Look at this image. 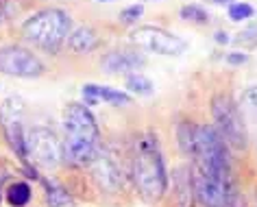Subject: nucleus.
Here are the masks:
<instances>
[{"mask_svg":"<svg viewBox=\"0 0 257 207\" xmlns=\"http://www.w3.org/2000/svg\"><path fill=\"white\" fill-rule=\"evenodd\" d=\"M100 148V129L94 114L83 102H70L63 109V161L72 168H87Z\"/></svg>","mask_w":257,"mask_h":207,"instance_id":"obj_1","label":"nucleus"},{"mask_svg":"<svg viewBox=\"0 0 257 207\" xmlns=\"http://www.w3.org/2000/svg\"><path fill=\"white\" fill-rule=\"evenodd\" d=\"M131 177L140 196L149 203H157L168 192V170L159 140L153 131H144L136 138L131 151Z\"/></svg>","mask_w":257,"mask_h":207,"instance_id":"obj_2","label":"nucleus"},{"mask_svg":"<svg viewBox=\"0 0 257 207\" xmlns=\"http://www.w3.org/2000/svg\"><path fill=\"white\" fill-rule=\"evenodd\" d=\"M72 16L61 7H42L24 18L18 33L29 48L46 55H59L72 33Z\"/></svg>","mask_w":257,"mask_h":207,"instance_id":"obj_3","label":"nucleus"},{"mask_svg":"<svg viewBox=\"0 0 257 207\" xmlns=\"http://www.w3.org/2000/svg\"><path fill=\"white\" fill-rule=\"evenodd\" d=\"M192 159H194V168H198V170L220 179H233L229 144L220 138V133L216 131L214 125H196Z\"/></svg>","mask_w":257,"mask_h":207,"instance_id":"obj_4","label":"nucleus"},{"mask_svg":"<svg viewBox=\"0 0 257 207\" xmlns=\"http://www.w3.org/2000/svg\"><path fill=\"white\" fill-rule=\"evenodd\" d=\"M209 109L211 118H214V127L220 133V138L235 151H244L248 146V131L237 102L227 92H218L211 98Z\"/></svg>","mask_w":257,"mask_h":207,"instance_id":"obj_5","label":"nucleus"},{"mask_svg":"<svg viewBox=\"0 0 257 207\" xmlns=\"http://www.w3.org/2000/svg\"><path fill=\"white\" fill-rule=\"evenodd\" d=\"M46 72V63L33 48L20 42L0 44V74L11 79H40Z\"/></svg>","mask_w":257,"mask_h":207,"instance_id":"obj_6","label":"nucleus"},{"mask_svg":"<svg viewBox=\"0 0 257 207\" xmlns=\"http://www.w3.org/2000/svg\"><path fill=\"white\" fill-rule=\"evenodd\" d=\"M0 131L16 157H20L22 166L31 164L27 153V129H24V102L16 96L3 100L0 105Z\"/></svg>","mask_w":257,"mask_h":207,"instance_id":"obj_7","label":"nucleus"},{"mask_svg":"<svg viewBox=\"0 0 257 207\" xmlns=\"http://www.w3.org/2000/svg\"><path fill=\"white\" fill-rule=\"evenodd\" d=\"M128 40L142 53H155L164 57H179L188 50V42L185 40H181L179 35L170 33L166 29L153 27V24H142V27L133 29Z\"/></svg>","mask_w":257,"mask_h":207,"instance_id":"obj_8","label":"nucleus"},{"mask_svg":"<svg viewBox=\"0 0 257 207\" xmlns=\"http://www.w3.org/2000/svg\"><path fill=\"white\" fill-rule=\"evenodd\" d=\"M27 153H29L31 164L46 168V170L57 168L59 161L63 159L61 142L57 138V133L50 127H44V125L27 129Z\"/></svg>","mask_w":257,"mask_h":207,"instance_id":"obj_9","label":"nucleus"},{"mask_svg":"<svg viewBox=\"0 0 257 207\" xmlns=\"http://www.w3.org/2000/svg\"><path fill=\"white\" fill-rule=\"evenodd\" d=\"M192 185H194V198L201 207H222L231 192L235 190L233 179H220L207 174L192 166Z\"/></svg>","mask_w":257,"mask_h":207,"instance_id":"obj_10","label":"nucleus"},{"mask_svg":"<svg viewBox=\"0 0 257 207\" xmlns=\"http://www.w3.org/2000/svg\"><path fill=\"white\" fill-rule=\"evenodd\" d=\"M87 168L92 170V177H94L96 183L100 185V190L113 194V192H120L122 187H124V172H122L120 161L115 159V155L102 144Z\"/></svg>","mask_w":257,"mask_h":207,"instance_id":"obj_11","label":"nucleus"},{"mask_svg":"<svg viewBox=\"0 0 257 207\" xmlns=\"http://www.w3.org/2000/svg\"><path fill=\"white\" fill-rule=\"evenodd\" d=\"M146 66V55L140 48H113L100 57V70L113 76H128Z\"/></svg>","mask_w":257,"mask_h":207,"instance_id":"obj_12","label":"nucleus"},{"mask_svg":"<svg viewBox=\"0 0 257 207\" xmlns=\"http://www.w3.org/2000/svg\"><path fill=\"white\" fill-rule=\"evenodd\" d=\"M102 46V35L100 31L94 27V24H81V27H74L72 33L68 35L66 40V48L70 55L74 57H87L96 53Z\"/></svg>","mask_w":257,"mask_h":207,"instance_id":"obj_13","label":"nucleus"},{"mask_svg":"<svg viewBox=\"0 0 257 207\" xmlns=\"http://www.w3.org/2000/svg\"><path fill=\"white\" fill-rule=\"evenodd\" d=\"M194 200L192 170L188 166H179L172 174V207H194Z\"/></svg>","mask_w":257,"mask_h":207,"instance_id":"obj_14","label":"nucleus"},{"mask_svg":"<svg viewBox=\"0 0 257 207\" xmlns=\"http://www.w3.org/2000/svg\"><path fill=\"white\" fill-rule=\"evenodd\" d=\"M33 198V190L27 181H11L5 187V200L9 207H27Z\"/></svg>","mask_w":257,"mask_h":207,"instance_id":"obj_15","label":"nucleus"},{"mask_svg":"<svg viewBox=\"0 0 257 207\" xmlns=\"http://www.w3.org/2000/svg\"><path fill=\"white\" fill-rule=\"evenodd\" d=\"M33 9H37V0H3L5 24H14L18 20H22Z\"/></svg>","mask_w":257,"mask_h":207,"instance_id":"obj_16","label":"nucleus"},{"mask_svg":"<svg viewBox=\"0 0 257 207\" xmlns=\"http://www.w3.org/2000/svg\"><path fill=\"white\" fill-rule=\"evenodd\" d=\"M194 140H196V125L188 118L179 120L177 125V142L183 155H194Z\"/></svg>","mask_w":257,"mask_h":207,"instance_id":"obj_17","label":"nucleus"},{"mask_svg":"<svg viewBox=\"0 0 257 207\" xmlns=\"http://www.w3.org/2000/svg\"><path fill=\"white\" fill-rule=\"evenodd\" d=\"M40 183L46 187V203L48 207H72V194L59 183H50L42 177Z\"/></svg>","mask_w":257,"mask_h":207,"instance_id":"obj_18","label":"nucleus"},{"mask_svg":"<svg viewBox=\"0 0 257 207\" xmlns=\"http://www.w3.org/2000/svg\"><path fill=\"white\" fill-rule=\"evenodd\" d=\"M179 18H181L183 22H190V24H209L211 22V16H209V11L201 7V5H194V3H190V5H183L181 9H179Z\"/></svg>","mask_w":257,"mask_h":207,"instance_id":"obj_19","label":"nucleus"},{"mask_svg":"<svg viewBox=\"0 0 257 207\" xmlns=\"http://www.w3.org/2000/svg\"><path fill=\"white\" fill-rule=\"evenodd\" d=\"M124 83H126V89L131 94H138V96H151L153 92H155V87H153V81L149 79V76H144L142 72H133L124 76Z\"/></svg>","mask_w":257,"mask_h":207,"instance_id":"obj_20","label":"nucleus"},{"mask_svg":"<svg viewBox=\"0 0 257 207\" xmlns=\"http://www.w3.org/2000/svg\"><path fill=\"white\" fill-rule=\"evenodd\" d=\"M96 96H98V100H105L107 105H113V107H124L131 102V96L126 92L107 87V85H96Z\"/></svg>","mask_w":257,"mask_h":207,"instance_id":"obj_21","label":"nucleus"},{"mask_svg":"<svg viewBox=\"0 0 257 207\" xmlns=\"http://www.w3.org/2000/svg\"><path fill=\"white\" fill-rule=\"evenodd\" d=\"M240 112L246 120L257 122V85H250L240 96Z\"/></svg>","mask_w":257,"mask_h":207,"instance_id":"obj_22","label":"nucleus"},{"mask_svg":"<svg viewBox=\"0 0 257 207\" xmlns=\"http://www.w3.org/2000/svg\"><path fill=\"white\" fill-rule=\"evenodd\" d=\"M144 16V5H128V7H124L118 14V22L122 24V27H133V24L140 22V18Z\"/></svg>","mask_w":257,"mask_h":207,"instance_id":"obj_23","label":"nucleus"},{"mask_svg":"<svg viewBox=\"0 0 257 207\" xmlns=\"http://www.w3.org/2000/svg\"><path fill=\"white\" fill-rule=\"evenodd\" d=\"M233 44L240 48H246V50L257 48V24H248L244 31H240L237 37L233 40Z\"/></svg>","mask_w":257,"mask_h":207,"instance_id":"obj_24","label":"nucleus"},{"mask_svg":"<svg viewBox=\"0 0 257 207\" xmlns=\"http://www.w3.org/2000/svg\"><path fill=\"white\" fill-rule=\"evenodd\" d=\"M253 14H255V9L250 7L248 3H233L227 9V16L231 22H244V20H248V18H253Z\"/></svg>","mask_w":257,"mask_h":207,"instance_id":"obj_25","label":"nucleus"},{"mask_svg":"<svg viewBox=\"0 0 257 207\" xmlns=\"http://www.w3.org/2000/svg\"><path fill=\"white\" fill-rule=\"evenodd\" d=\"M83 105L85 107H94L98 105V96H96V83H87V85H83Z\"/></svg>","mask_w":257,"mask_h":207,"instance_id":"obj_26","label":"nucleus"},{"mask_svg":"<svg viewBox=\"0 0 257 207\" xmlns=\"http://www.w3.org/2000/svg\"><path fill=\"white\" fill-rule=\"evenodd\" d=\"M222 207H246V200H244V196L237 192V187H235V190L227 196V200H224Z\"/></svg>","mask_w":257,"mask_h":207,"instance_id":"obj_27","label":"nucleus"},{"mask_svg":"<svg viewBox=\"0 0 257 207\" xmlns=\"http://www.w3.org/2000/svg\"><path fill=\"white\" fill-rule=\"evenodd\" d=\"M250 57L246 53H229L224 57V61L229 63V66H244V63H248Z\"/></svg>","mask_w":257,"mask_h":207,"instance_id":"obj_28","label":"nucleus"},{"mask_svg":"<svg viewBox=\"0 0 257 207\" xmlns=\"http://www.w3.org/2000/svg\"><path fill=\"white\" fill-rule=\"evenodd\" d=\"M214 42L218 44V46H227V44L231 42V37L227 35V31H216V33H214Z\"/></svg>","mask_w":257,"mask_h":207,"instance_id":"obj_29","label":"nucleus"},{"mask_svg":"<svg viewBox=\"0 0 257 207\" xmlns=\"http://www.w3.org/2000/svg\"><path fill=\"white\" fill-rule=\"evenodd\" d=\"M235 0H209V5H216V7H231V5H233Z\"/></svg>","mask_w":257,"mask_h":207,"instance_id":"obj_30","label":"nucleus"},{"mask_svg":"<svg viewBox=\"0 0 257 207\" xmlns=\"http://www.w3.org/2000/svg\"><path fill=\"white\" fill-rule=\"evenodd\" d=\"M5 24V14H3V0H0V27Z\"/></svg>","mask_w":257,"mask_h":207,"instance_id":"obj_31","label":"nucleus"},{"mask_svg":"<svg viewBox=\"0 0 257 207\" xmlns=\"http://www.w3.org/2000/svg\"><path fill=\"white\" fill-rule=\"evenodd\" d=\"M96 3H113V0H96Z\"/></svg>","mask_w":257,"mask_h":207,"instance_id":"obj_32","label":"nucleus"},{"mask_svg":"<svg viewBox=\"0 0 257 207\" xmlns=\"http://www.w3.org/2000/svg\"><path fill=\"white\" fill-rule=\"evenodd\" d=\"M0 203H3V190H0Z\"/></svg>","mask_w":257,"mask_h":207,"instance_id":"obj_33","label":"nucleus"}]
</instances>
